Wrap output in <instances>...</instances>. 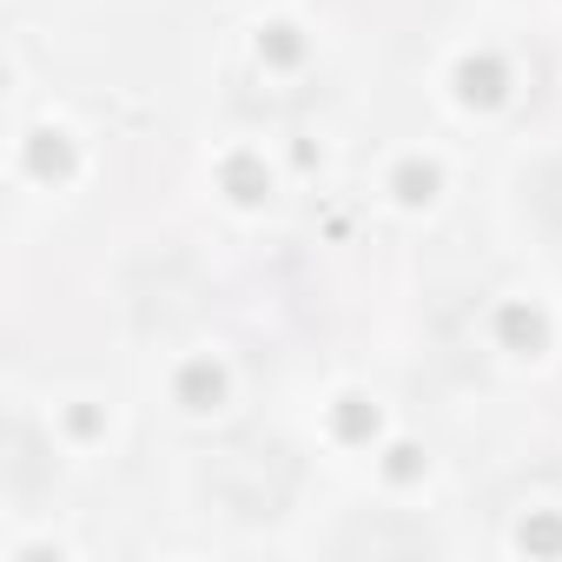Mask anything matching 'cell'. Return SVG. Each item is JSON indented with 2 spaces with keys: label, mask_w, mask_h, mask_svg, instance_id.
Returning a JSON list of instances; mask_svg holds the SVG:
<instances>
[{
  "label": "cell",
  "mask_w": 562,
  "mask_h": 562,
  "mask_svg": "<svg viewBox=\"0 0 562 562\" xmlns=\"http://www.w3.org/2000/svg\"><path fill=\"white\" fill-rule=\"evenodd\" d=\"M299 463L278 443H225L205 457V490L232 509V516H278L292 503Z\"/></svg>",
  "instance_id": "obj_1"
},
{
  "label": "cell",
  "mask_w": 562,
  "mask_h": 562,
  "mask_svg": "<svg viewBox=\"0 0 562 562\" xmlns=\"http://www.w3.org/2000/svg\"><path fill=\"white\" fill-rule=\"evenodd\" d=\"M529 205L562 232V159H549V166H536V179H529Z\"/></svg>",
  "instance_id": "obj_2"
}]
</instances>
